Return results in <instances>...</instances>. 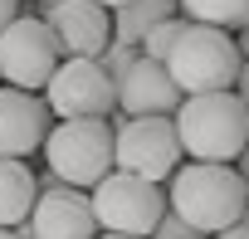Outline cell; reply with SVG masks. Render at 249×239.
Here are the masks:
<instances>
[{
    "mask_svg": "<svg viewBox=\"0 0 249 239\" xmlns=\"http://www.w3.org/2000/svg\"><path fill=\"white\" fill-rule=\"evenodd\" d=\"M181 15L191 25H210V30H230L249 20V0H181Z\"/></svg>",
    "mask_w": 249,
    "mask_h": 239,
    "instance_id": "obj_15",
    "label": "cell"
},
{
    "mask_svg": "<svg viewBox=\"0 0 249 239\" xmlns=\"http://www.w3.org/2000/svg\"><path fill=\"white\" fill-rule=\"evenodd\" d=\"M239 54L249 59V20H244V30H239Z\"/></svg>",
    "mask_w": 249,
    "mask_h": 239,
    "instance_id": "obj_23",
    "label": "cell"
},
{
    "mask_svg": "<svg viewBox=\"0 0 249 239\" xmlns=\"http://www.w3.org/2000/svg\"><path fill=\"white\" fill-rule=\"evenodd\" d=\"M98 239H132V234H98Z\"/></svg>",
    "mask_w": 249,
    "mask_h": 239,
    "instance_id": "obj_26",
    "label": "cell"
},
{
    "mask_svg": "<svg viewBox=\"0 0 249 239\" xmlns=\"http://www.w3.org/2000/svg\"><path fill=\"white\" fill-rule=\"evenodd\" d=\"M234 98L244 102V112H249V64L239 68V83H234Z\"/></svg>",
    "mask_w": 249,
    "mask_h": 239,
    "instance_id": "obj_20",
    "label": "cell"
},
{
    "mask_svg": "<svg viewBox=\"0 0 249 239\" xmlns=\"http://www.w3.org/2000/svg\"><path fill=\"white\" fill-rule=\"evenodd\" d=\"M30 229L39 239H98V215H93L88 190L44 186L35 210H30Z\"/></svg>",
    "mask_w": 249,
    "mask_h": 239,
    "instance_id": "obj_11",
    "label": "cell"
},
{
    "mask_svg": "<svg viewBox=\"0 0 249 239\" xmlns=\"http://www.w3.org/2000/svg\"><path fill=\"white\" fill-rule=\"evenodd\" d=\"M39 200V181L25 161H0V229H20Z\"/></svg>",
    "mask_w": 249,
    "mask_h": 239,
    "instance_id": "obj_13",
    "label": "cell"
},
{
    "mask_svg": "<svg viewBox=\"0 0 249 239\" xmlns=\"http://www.w3.org/2000/svg\"><path fill=\"white\" fill-rule=\"evenodd\" d=\"M234 171H239V181H244V186H249V147H244V156H239V161H234Z\"/></svg>",
    "mask_w": 249,
    "mask_h": 239,
    "instance_id": "obj_21",
    "label": "cell"
},
{
    "mask_svg": "<svg viewBox=\"0 0 249 239\" xmlns=\"http://www.w3.org/2000/svg\"><path fill=\"white\" fill-rule=\"evenodd\" d=\"M44 161L59 176V186L93 190L103 176H112V122L107 117H83V122L49 127Z\"/></svg>",
    "mask_w": 249,
    "mask_h": 239,
    "instance_id": "obj_4",
    "label": "cell"
},
{
    "mask_svg": "<svg viewBox=\"0 0 249 239\" xmlns=\"http://www.w3.org/2000/svg\"><path fill=\"white\" fill-rule=\"evenodd\" d=\"M88 200H93V215H98V234H132V239H152V229L171 210L161 186L127 176V171L103 176L88 190Z\"/></svg>",
    "mask_w": 249,
    "mask_h": 239,
    "instance_id": "obj_5",
    "label": "cell"
},
{
    "mask_svg": "<svg viewBox=\"0 0 249 239\" xmlns=\"http://www.w3.org/2000/svg\"><path fill=\"white\" fill-rule=\"evenodd\" d=\"M166 205L171 215H181L186 224H196L205 239L234 229L244 220L249 205V186L239 181L234 166H210V161H186L171 186H166Z\"/></svg>",
    "mask_w": 249,
    "mask_h": 239,
    "instance_id": "obj_1",
    "label": "cell"
},
{
    "mask_svg": "<svg viewBox=\"0 0 249 239\" xmlns=\"http://www.w3.org/2000/svg\"><path fill=\"white\" fill-rule=\"evenodd\" d=\"M239 224H249V205H244V220H239Z\"/></svg>",
    "mask_w": 249,
    "mask_h": 239,
    "instance_id": "obj_28",
    "label": "cell"
},
{
    "mask_svg": "<svg viewBox=\"0 0 249 239\" xmlns=\"http://www.w3.org/2000/svg\"><path fill=\"white\" fill-rule=\"evenodd\" d=\"M44 25L64 59H103L112 44V10H103L98 0H59L44 10Z\"/></svg>",
    "mask_w": 249,
    "mask_h": 239,
    "instance_id": "obj_9",
    "label": "cell"
},
{
    "mask_svg": "<svg viewBox=\"0 0 249 239\" xmlns=\"http://www.w3.org/2000/svg\"><path fill=\"white\" fill-rule=\"evenodd\" d=\"M239 68H244L239 44H234L225 30H210V25H191V30L181 34V44L171 49V59H166V73L176 78V88H181L186 98L234 93Z\"/></svg>",
    "mask_w": 249,
    "mask_h": 239,
    "instance_id": "obj_3",
    "label": "cell"
},
{
    "mask_svg": "<svg viewBox=\"0 0 249 239\" xmlns=\"http://www.w3.org/2000/svg\"><path fill=\"white\" fill-rule=\"evenodd\" d=\"M103 10H122V5H132V0H98Z\"/></svg>",
    "mask_w": 249,
    "mask_h": 239,
    "instance_id": "obj_25",
    "label": "cell"
},
{
    "mask_svg": "<svg viewBox=\"0 0 249 239\" xmlns=\"http://www.w3.org/2000/svg\"><path fill=\"white\" fill-rule=\"evenodd\" d=\"M59 64H64V59H59V39L49 34L44 20L20 15L15 25L0 30V78H5V88L44 93Z\"/></svg>",
    "mask_w": 249,
    "mask_h": 239,
    "instance_id": "obj_7",
    "label": "cell"
},
{
    "mask_svg": "<svg viewBox=\"0 0 249 239\" xmlns=\"http://www.w3.org/2000/svg\"><path fill=\"white\" fill-rule=\"evenodd\" d=\"M0 239H15V229H0Z\"/></svg>",
    "mask_w": 249,
    "mask_h": 239,
    "instance_id": "obj_27",
    "label": "cell"
},
{
    "mask_svg": "<svg viewBox=\"0 0 249 239\" xmlns=\"http://www.w3.org/2000/svg\"><path fill=\"white\" fill-rule=\"evenodd\" d=\"M176 137L191 161L234 166L249 147V112L234 93H200L186 98L176 112Z\"/></svg>",
    "mask_w": 249,
    "mask_h": 239,
    "instance_id": "obj_2",
    "label": "cell"
},
{
    "mask_svg": "<svg viewBox=\"0 0 249 239\" xmlns=\"http://www.w3.org/2000/svg\"><path fill=\"white\" fill-rule=\"evenodd\" d=\"M137 59H142V49H132V44H117V39H112V44H107V54H103L98 64H103V73H107L112 83H122V78H127V68H132Z\"/></svg>",
    "mask_w": 249,
    "mask_h": 239,
    "instance_id": "obj_17",
    "label": "cell"
},
{
    "mask_svg": "<svg viewBox=\"0 0 249 239\" xmlns=\"http://www.w3.org/2000/svg\"><path fill=\"white\" fill-rule=\"evenodd\" d=\"M39 5H59V0H39Z\"/></svg>",
    "mask_w": 249,
    "mask_h": 239,
    "instance_id": "obj_29",
    "label": "cell"
},
{
    "mask_svg": "<svg viewBox=\"0 0 249 239\" xmlns=\"http://www.w3.org/2000/svg\"><path fill=\"white\" fill-rule=\"evenodd\" d=\"M44 107L59 122H83V117H107L117 107V83L103 73L98 59H64L44 88Z\"/></svg>",
    "mask_w": 249,
    "mask_h": 239,
    "instance_id": "obj_8",
    "label": "cell"
},
{
    "mask_svg": "<svg viewBox=\"0 0 249 239\" xmlns=\"http://www.w3.org/2000/svg\"><path fill=\"white\" fill-rule=\"evenodd\" d=\"M152 239H205V234H200L196 224H186L181 215H171V210H166V220L152 229Z\"/></svg>",
    "mask_w": 249,
    "mask_h": 239,
    "instance_id": "obj_18",
    "label": "cell"
},
{
    "mask_svg": "<svg viewBox=\"0 0 249 239\" xmlns=\"http://www.w3.org/2000/svg\"><path fill=\"white\" fill-rule=\"evenodd\" d=\"M181 102H186V93L176 88L166 64H152V59H137L127 68V78L117 83V107L127 117H176Z\"/></svg>",
    "mask_w": 249,
    "mask_h": 239,
    "instance_id": "obj_12",
    "label": "cell"
},
{
    "mask_svg": "<svg viewBox=\"0 0 249 239\" xmlns=\"http://www.w3.org/2000/svg\"><path fill=\"white\" fill-rule=\"evenodd\" d=\"M186 30H191V20H186V15H176V20H161V25H157V30L142 39V59H152V64H166V59H171V49L181 44V34H186Z\"/></svg>",
    "mask_w": 249,
    "mask_h": 239,
    "instance_id": "obj_16",
    "label": "cell"
},
{
    "mask_svg": "<svg viewBox=\"0 0 249 239\" xmlns=\"http://www.w3.org/2000/svg\"><path fill=\"white\" fill-rule=\"evenodd\" d=\"M176 5H181V0H132V5L112 10V39L142 49V39H147L161 20H176Z\"/></svg>",
    "mask_w": 249,
    "mask_h": 239,
    "instance_id": "obj_14",
    "label": "cell"
},
{
    "mask_svg": "<svg viewBox=\"0 0 249 239\" xmlns=\"http://www.w3.org/2000/svg\"><path fill=\"white\" fill-rule=\"evenodd\" d=\"M20 20V0H0V30Z\"/></svg>",
    "mask_w": 249,
    "mask_h": 239,
    "instance_id": "obj_19",
    "label": "cell"
},
{
    "mask_svg": "<svg viewBox=\"0 0 249 239\" xmlns=\"http://www.w3.org/2000/svg\"><path fill=\"white\" fill-rule=\"evenodd\" d=\"M15 239H39V234H35V229H30V220H25V224L15 229Z\"/></svg>",
    "mask_w": 249,
    "mask_h": 239,
    "instance_id": "obj_24",
    "label": "cell"
},
{
    "mask_svg": "<svg viewBox=\"0 0 249 239\" xmlns=\"http://www.w3.org/2000/svg\"><path fill=\"white\" fill-rule=\"evenodd\" d=\"M44 137H49L44 98L0 88V161H25L30 152H44Z\"/></svg>",
    "mask_w": 249,
    "mask_h": 239,
    "instance_id": "obj_10",
    "label": "cell"
},
{
    "mask_svg": "<svg viewBox=\"0 0 249 239\" xmlns=\"http://www.w3.org/2000/svg\"><path fill=\"white\" fill-rule=\"evenodd\" d=\"M215 239H249V224H234V229H225V234H215Z\"/></svg>",
    "mask_w": 249,
    "mask_h": 239,
    "instance_id": "obj_22",
    "label": "cell"
},
{
    "mask_svg": "<svg viewBox=\"0 0 249 239\" xmlns=\"http://www.w3.org/2000/svg\"><path fill=\"white\" fill-rule=\"evenodd\" d=\"M112 171L142 176L152 186L181 171V137L176 117H127L112 127Z\"/></svg>",
    "mask_w": 249,
    "mask_h": 239,
    "instance_id": "obj_6",
    "label": "cell"
}]
</instances>
